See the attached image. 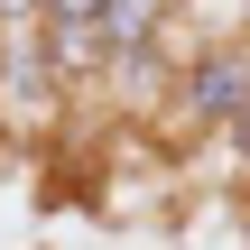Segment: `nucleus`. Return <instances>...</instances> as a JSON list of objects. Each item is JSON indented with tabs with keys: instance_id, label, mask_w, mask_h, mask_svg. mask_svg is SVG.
<instances>
[{
	"instance_id": "f257e3e1",
	"label": "nucleus",
	"mask_w": 250,
	"mask_h": 250,
	"mask_svg": "<svg viewBox=\"0 0 250 250\" xmlns=\"http://www.w3.org/2000/svg\"><path fill=\"white\" fill-rule=\"evenodd\" d=\"M250 111V46L241 37H213V46H195L186 65H176V121L195 130V139H232Z\"/></svg>"
},
{
	"instance_id": "f03ea898",
	"label": "nucleus",
	"mask_w": 250,
	"mask_h": 250,
	"mask_svg": "<svg viewBox=\"0 0 250 250\" xmlns=\"http://www.w3.org/2000/svg\"><path fill=\"white\" fill-rule=\"evenodd\" d=\"M0 102H9L19 121H37V111L56 102V65H46V37H37V28H19V37L0 46Z\"/></svg>"
},
{
	"instance_id": "7ed1b4c3",
	"label": "nucleus",
	"mask_w": 250,
	"mask_h": 250,
	"mask_svg": "<svg viewBox=\"0 0 250 250\" xmlns=\"http://www.w3.org/2000/svg\"><path fill=\"white\" fill-rule=\"evenodd\" d=\"M102 83H111L121 102H148L158 83H176V74H167V28H158V37H139V46H121V56L102 65Z\"/></svg>"
},
{
	"instance_id": "20e7f679",
	"label": "nucleus",
	"mask_w": 250,
	"mask_h": 250,
	"mask_svg": "<svg viewBox=\"0 0 250 250\" xmlns=\"http://www.w3.org/2000/svg\"><path fill=\"white\" fill-rule=\"evenodd\" d=\"M111 0H37V28H102Z\"/></svg>"
},
{
	"instance_id": "39448f33",
	"label": "nucleus",
	"mask_w": 250,
	"mask_h": 250,
	"mask_svg": "<svg viewBox=\"0 0 250 250\" xmlns=\"http://www.w3.org/2000/svg\"><path fill=\"white\" fill-rule=\"evenodd\" d=\"M232 167L250 176V111H241V130H232Z\"/></svg>"
},
{
	"instance_id": "423d86ee",
	"label": "nucleus",
	"mask_w": 250,
	"mask_h": 250,
	"mask_svg": "<svg viewBox=\"0 0 250 250\" xmlns=\"http://www.w3.org/2000/svg\"><path fill=\"white\" fill-rule=\"evenodd\" d=\"M241 46H250V28H241Z\"/></svg>"
}]
</instances>
